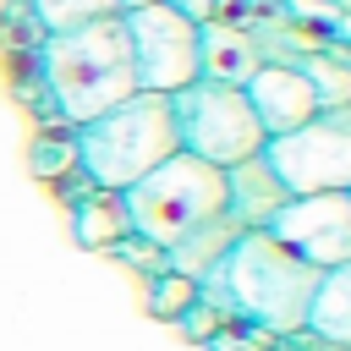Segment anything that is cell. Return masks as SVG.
I'll list each match as a JSON object with an SVG mask.
<instances>
[{
	"label": "cell",
	"mask_w": 351,
	"mask_h": 351,
	"mask_svg": "<svg viewBox=\"0 0 351 351\" xmlns=\"http://www.w3.org/2000/svg\"><path fill=\"white\" fill-rule=\"evenodd\" d=\"M71 230L82 247L104 252L110 241L132 236V214H126V192H110V186H88L82 197H71Z\"/></svg>",
	"instance_id": "7c38bea8"
},
{
	"label": "cell",
	"mask_w": 351,
	"mask_h": 351,
	"mask_svg": "<svg viewBox=\"0 0 351 351\" xmlns=\"http://www.w3.org/2000/svg\"><path fill=\"white\" fill-rule=\"evenodd\" d=\"M77 143V170L88 176V186H110L126 192L132 181H143L154 165H165L181 143H176V121H170V93H132L115 110L71 126Z\"/></svg>",
	"instance_id": "3957f363"
},
{
	"label": "cell",
	"mask_w": 351,
	"mask_h": 351,
	"mask_svg": "<svg viewBox=\"0 0 351 351\" xmlns=\"http://www.w3.org/2000/svg\"><path fill=\"white\" fill-rule=\"evenodd\" d=\"M126 214H132L137 236L170 247L186 230H197V225L225 214V170L176 148L165 165H154L143 181L126 186Z\"/></svg>",
	"instance_id": "277c9868"
},
{
	"label": "cell",
	"mask_w": 351,
	"mask_h": 351,
	"mask_svg": "<svg viewBox=\"0 0 351 351\" xmlns=\"http://www.w3.org/2000/svg\"><path fill=\"white\" fill-rule=\"evenodd\" d=\"M219 324H225V318H219V307H214V302H208L203 291H197V302H192V307H186V313L176 318V329H181L186 340H197V346H203V340H208V335H214Z\"/></svg>",
	"instance_id": "ffe728a7"
},
{
	"label": "cell",
	"mask_w": 351,
	"mask_h": 351,
	"mask_svg": "<svg viewBox=\"0 0 351 351\" xmlns=\"http://www.w3.org/2000/svg\"><path fill=\"white\" fill-rule=\"evenodd\" d=\"M274 346V335H263V329H252V324H241V318H225L208 340H203V351H269Z\"/></svg>",
	"instance_id": "d6986e66"
},
{
	"label": "cell",
	"mask_w": 351,
	"mask_h": 351,
	"mask_svg": "<svg viewBox=\"0 0 351 351\" xmlns=\"http://www.w3.org/2000/svg\"><path fill=\"white\" fill-rule=\"evenodd\" d=\"M192 302H197V280H186V274H154V280H148V313H154V318L176 324Z\"/></svg>",
	"instance_id": "e0dca14e"
},
{
	"label": "cell",
	"mask_w": 351,
	"mask_h": 351,
	"mask_svg": "<svg viewBox=\"0 0 351 351\" xmlns=\"http://www.w3.org/2000/svg\"><path fill=\"white\" fill-rule=\"evenodd\" d=\"M324 269L302 263L291 247H280L269 230H241V241L225 252L219 269L197 280V291L219 307V318H241L274 340L302 335Z\"/></svg>",
	"instance_id": "6da1fadb"
},
{
	"label": "cell",
	"mask_w": 351,
	"mask_h": 351,
	"mask_svg": "<svg viewBox=\"0 0 351 351\" xmlns=\"http://www.w3.org/2000/svg\"><path fill=\"white\" fill-rule=\"evenodd\" d=\"M241 241V225L230 219V214H219V219H208V225H197V230H186L181 241H170L165 252H170V274H186V280H203L208 269H219L225 263V252Z\"/></svg>",
	"instance_id": "4fadbf2b"
},
{
	"label": "cell",
	"mask_w": 351,
	"mask_h": 351,
	"mask_svg": "<svg viewBox=\"0 0 351 351\" xmlns=\"http://www.w3.org/2000/svg\"><path fill=\"white\" fill-rule=\"evenodd\" d=\"M104 252H110V258H121V263H132V269H137V274H148V280H154V274H170V252H165L159 241L137 236V230H132V236H121V241H110Z\"/></svg>",
	"instance_id": "ac0fdd59"
},
{
	"label": "cell",
	"mask_w": 351,
	"mask_h": 351,
	"mask_svg": "<svg viewBox=\"0 0 351 351\" xmlns=\"http://www.w3.org/2000/svg\"><path fill=\"white\" fill-rule=\"evenodd\" d=\"M241 93H247L263 137L296 132V126H307V121L318 115V93H313V82H307L291 60H263V66L241 82Z\"/></svg>",
	"instance_id": "9c48e42d"
},
{
	"label": "cell",
	"mask_w": 351,
	"mask_h": 351,
	"mask_svg": "<svg viewBox=\"0 0 351 351\" xmlns=\"http://www.w3.org/2000/svg\"><path fill=\"white\" fill-rule=\"evenodd\" d=\"M170 121H176L181 154H197V159H208L219 170L263 154V143H269L252 104H247V93L225 88V82H203V77L170 93Z\"/></svg>",
	"instance_id": "5b68a950"
},
{
	"label": "cell",
	"mask_w": 351,
	"mask_h": 351,
	"mask_svg": "<svg viewBox=\"0 0 351 351\" xmlns=\"http://www.w3.org/2000/svg\"><path fill=\"white\" fill-rule=\"evenodd\" d=\"M137 5H154V0H121V11H137Z\"/></svg>",
	"instance_id": "7402d4cb"
},
{
	"label": "cell",
	"mask_w": 351,
	"mask_h": 351,
	"mask_svg": "<svg viewBox=\"0 0 351 351\" xmlns=\"http://www.w3.org/2000/svg\"><path fill=\"white\" fill-rule=\"evenodd\" d=\"M307 335H318V340L351 351V263L324 269L318 296H313V313H307Z\"/></svg>",
	"instance_id": "5bb4252c"
},
{
	"label": "cell",
	"mask_w": 351,
	"mask_h": 351,
	"mask_svg": "<svg viewBox=\"0 0 351 351\" xmlns=\"http://www.w3.org/2000/svg\"><path fill=\"white\" fill-rule=\"evenodd\" d=\"M285 197L291 192H285V181L274 176V165L263 154H252V159L225 170V214L241 230H269V219L285 208Z\"/></svg>",
	"instance_id": "8fae6325"
},
{
	"label": "cell",
	"mask_w": 351,
	"mask_h": 351,
	"mask_svg": "<svg viewBox=\"0 0 351 351\" xmlns=\"http://www.w3.org/2000/svg\"><path fill=\"white\" fill-rule=\"evenodd\" d=\"M269 236L313 269L351 263V192H302L269 219Z\"/></svg>",
	"instance_id": "ba28073f"
},
{
	"label": "cell",
	"mask_w": 351,
	"mask_h": 351,
	"mask_svg": "<svg viewBox=\"0 0 351 351\" xmlns=\"http://www.w3.org/2000/svg\"><path fill=\"white\" fill-rule=\"evenodd\" d=\"M165 5H176V11L192 16V22H214V16H219V0H165Z\"/></svg>",
	"instance_id": "44dd1931"
},
{
	"label": "cell",
	"mask_w": 351,
	"mask_h": 351,
	"mask_svg": "<svg viewBox=\"0 0 351 351\" xmlns=\"http://www.w3.org/2000/svg\"><path fill=\"white\" fill-rule=\"evenodd\" d=\"M346 5H351V0H346Z\"/></svg>",
	"instance_id": "603a6c76"
},
{
	"label": "cell",
	"mask_w": 351,
	"mask_h": 351,
	"mask_svg": "<svg viewBox=\"0 0 351 351\" xmlns=\"http://www.w3.org/2000/svg\"><path fill=\"white\" fill-rule=\"evenodd\" d=\"M291 66H296V71L313 82L318 110L351 104V60H346V55H335V49H307V55H296Z\"/></svg>",
	"instance_id": "9a60e30c"
},
{
	"label": "cell",
	"mask_w": 351,
	"mask_h": 351,
	"mask_svg": "<svg viewBox=\"0 0 351 351\" xmlns=\"http://www.w3.org/2000/svg\"><path fill=\"white\" fill-rule=\"evenodd\" d=\"M38 33H71L99 16H121V0H27Z\"/></svg>",
	"instance_id": "2e32d148"
},
{
	"label": "cell",
	"mask_w": 351,
	"mask_h": 351,
	"mask_svg": "<svg viewBox=\"0 0 351 351\" xmlns=\"http://www.w3.org/2000/svg\"><path fill=\"white\" fill-rule=\"evenodd\" d=\"M126 22V44H132V66L137 82L148 93H176L186 82H197V27L192 16H181L176 5L154 0L137 11H121Z\"/></svg>",
	"instance_id": "52a82bcc"
},
{
	"label": "cell",
	"mask_w": 351,
	"mask_h": 351,
	"mask_svg": "<svg viewBox=\"0 0 351 351\" xmlns=\"http://www.w3.org/2000/svg\"><path fill=\"white\" fill-rule=\"evenodd\" d=\"M263 159L285 181L291 197L302 192H351V104L318 110L307 126L280 132L263 143Z\"/></svg>",
	"instance_id": "8992f818"
},
{
	"label": "cell",
	"mask_w": 351,
	"mask_h": 351,
	"mask_svg": "<svg viewBox=\"0 0 351 351\" xmlns=\"http://www.w3.org/2000/svg\"><path fill=\"white\" fill-rule=\"evenodd\" d=\"M38 66H44L55 115H60L66 126H82V121L115 110L121 99L143 93L121 16H99V22L71 27V33H44Z\"/></svg>",
	"instance_id": "7a4b0ae2"
},
{
	"label": "cell",
	"mask_w": 351,
	"mask_h": 351,
	"mask_svg": "<svg viewBox=\"0 0 351 351\" xmlns=\"http://www.w3.org/2000/svg\"><path fill=\"white\" fill-rule=\"evenodd\" d=\"M263 66V38L214 16L197 27V77L203 82H225V88H241L252 71Z\"/></svg>",
	"instance_id": "30bf717a"
}]
</instances>
